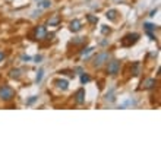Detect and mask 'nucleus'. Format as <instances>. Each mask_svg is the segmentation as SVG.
<instances>
[{"instance_id":"nucleus-10","label":"nucleus","mask_w":161,"mask_h":161,"mask_svg":"<svg viewBox=\"0 0 161 161\" xmlns=\"http://www.w3.org/2000/svg\"><path fill=\"white\" fill-rule=\"evenodd\" d=\"M132 75L133 76H139L141 75V63L139 62H135L132 65Z\"/></svg>"},{"instance_id":"nucleus-30","label":"nucleus","mask_w":161,"mask_h":161,"mask_svg":"<svg viewBox=\"0 0 161 161\" xmlns=\"http://www.w3.org/2000/svg\"><path fill=\"white\" fill-rule=\"evenodd\" d=\"M40 60H41V56H37V57H35V62H37V63H38Z\"/></svg>"},{"instance_id":"nucleus-3","label":"nucleus","mask_w":161,"mask_h":161,"mask_svg":"<svg viewBox=\"0 0 161 161\" xmlns=\"http://www.w3.org/2000/svg\"><path fill=\"white\" fill-rule=\"evenodd\" d=\"M108 56L110 54L107 53V51H104V53H100L97 54L95 57H94V62H92V65H94V68H101L106 62L108 60Z\"/></svg>"},{"instance_id":"nucleus-5","label":"nucleus","mask_w":161,"mask_h":161,"mask_svg":"<svg viewBox=\"0 0 161 161\" xmlns=\"http://www.w3.org/2000/svg\"><path fill=\"white\" fill-rule=\"evenodd\" d=\"M47 35V28H46V25H38L34 28V38L38 40V41H41V40H44Z\"/></svg>"},{"instance_id":"nucleus-20","label":"nucleus","mask_w":161,"mask_h":161,"mask_svg":"<svg viewBox=\"0 0 161 161\" xmlns=\"http://www.w3.org/2000/svg\"><path fill=\"white\" fill-rule=\"evenodd\" d=\"M43 75H44V71H43V69H41V71H38V75H37V82H41Z\"/></svg>"},{"instance_id":"nucleus-1","label":"nucleus","mask_w":161,"mask_h":161,"mask_svg":"<svg viewBox=\"0 0 161 161\" xmlns=\"http://www.w3.org/2000/svg\"><path fill=\"white\" fill-rule=\"evenodd\" d=\"M15 98V91L12 87H9V85H3V87H0V100H3V101H10V100H13Z\"/></svg>"},{"instance_id":"nucleus-27","label":"nucleus","mask_w":161,"mask_h":161,"mask_svg":"<svg viewBox=\"0 0 161 161\" xmlns=\"http://www.w3.org/2000/svg\"><path fill=\"white\" fill-rule=\"evenodd\" d=\"M148 35H149V38H151V40H155V38H154V34H152V32H148Z\"/></svg>"},{"instance_id":"nucleus-4","label":"nucleus","mask_w":161,"mask_h":161,"mask_svg":"<svg viewBox=\"0 0 161 161\" xmlns=\"http://www.w3.org/2000/svg\"><path fill=\"white\" fill-rule=\"evenodd\" d=\"M119 71H120V62H119V60H111V62H108V65H107L108 75L114 76V75L119 73Z\"/></svg>"},{"instance_id":"nucleus-18","label":"nucleus","mask_w":161,"mask_h":161,"mask_svg":"<svg viewBox=\"0 0 161 161\" xmlns=\"http://www.w3.org/2000/svg\"><path fill=\"white\" fill-rule=\"evenodd\" d=\"M72 43H73V44H82V43H85V38H84V37H76Z\"/></svg>"},{"instance_id":"nucleus-23","label":"nucleus","mask_w":161,"mask_h":161,"mask_svg":"<svg viewBox=\"0 0 161 161\" xmlns=\"http://www.w3.org/2000/svg\"><path fill=\"white\" fill-rule=\"evenodd\" d=\"M59 73H60V75H71V76H73V72L72 71H60Z\"/></svg>"},{"instance_id":"nucleus-15","label":"nucleus","mask_w":161,"mask_h":161,"mask_svg":"<svg viewBox=\"0 0 161 161\" xmlns=\"http://www.w3.org/2000/svg\"><path fill=\"white\" fill-rule=\"evenodd\" d=\"M60 22V16L59 15H54L51 19H49V25H57Z\"/></svg>"},{"instance_id":"nucleus-16","label":"nucleus","mask_w":161,"mask_h":161,"mask_svg":"<svg viewBox=\"0 0 161 161\" xmlns=\"http://www.w3.org/2000/svg\"><path fill=\"white\" fill-rule=\"evenodd\" d=\"M91 81V78H90V75H87V73H81V82L85 85V84H88Z\"/></svg>"},{"instance_id":"nucleus-9","label":"nucleus","mask_w":161,"mask_h":161,"mask_svg":"<svg viewBox=\"0 0 161 161\" xmlns=\"http://www.w3.org/2000/svg\"><path fill=\"white\" fill-rule=\"evenodd\" d=\"M82 29V24H81V21H78V19H73L71 22V31L72 32H79Z\"/></svg>"},{"instance_id":"nucleus-2","label":"nucleus","mask_w":161,"mask_h":161,"mask_svg":"<svg viewBox=\"0 0 161 161\" xmlns=\"http://www.w3.org/2000/svg\"><path fill=\"white\" fill-rule=\"evenodd\" d=\"M138 40H139V34H136V32L127 34L126 37L122 38V46H123V47H130V46H133Z\"/></svg>"},{"instance_id":"nucleus-17","label":"nucleus","mask_w":161,"mask_h":161,"mask_svg":"<svg viewBox=\"0 0 161 161\" xmlns=\"http://www.w3.org/2000/svg\"><path fill=\"white\" fill-rule=\"evenodd\" d=\"M87 19H88L90 24H97V22H98V18L94 16V15H87Z\"/></svg>"},{"instance_id":"nucleus-29","label":"nucleus","mask_w":161,"mask_h":161,"mask_svg":"<svg viewBox=\"0 0 161 161\" xmlns=\"http://www.w3.org/2000/svg\"><path fill=\"white\" fill-rule=\"evenodd\" d=\"M75 72H78V73H82V69H81V68H76V69H75Z\"/></svg>"},{"instance_id":"nucleus-13","label":"nucleus","mask_w":161,"mask_h":161,"mask_svg":"<svg viewBox=\"0 0 161 161\" xmlns=\"http://www.w3.org/2000/svg\"><path fill=\"white\" fill-rule=\"evenodd\" d=\"M143 28H145L148 32H152V31L157 29V25H154V24H143Z\"/></svg>"},{"instance_id":"nucleus-28","label":"nucleus","mask_w":161,"mask_h":161,"mask_svg":"<svg viewBox=\"0 0 161 161\" xmlns=\"http://www.w3.org/2000/svg\"><path fill=\"white\" fill-rule=\"evenodd\" d=\"M155 13H157V9H155V10H152V12H151V15H149V16H155Z\"/></svg>"},{"instance_id":"nucleus-22","label":"nucleus","mask_w":161,"mask_h":161,"mask_svg":"<svg viewBox=\"0 0 161 161\" xmlns=\"http://www.w3.org/2000/svg\"><path fill=\"white\" fill-rule=\"evenodd\" d=\"M101 32H103V34H108V32H110V28H108V26H106V25H103V28H101Z\"/></svg>"},{"instance_id":"nucleus-21","label":"nucleus","mask_w":161,"mask_h":161,"mask_svg":"<svg viewBox=\"0 0 161 161\" xmlns=\"http://www.w3.org/2000/svg\"><path fill=\"white\" fill-rule=\"evenodd\" d=\"M106 100H107V101H114V97H113V91H111L110 94H107V95H106Z\"/></svg>"},{"instance_id":"nucleus-6","label":"nucleus","mask_w":161,"mask_h":161,"mask_svg":"<svg viewBox=\"0 0 161 161\" xmlns=\"http://www.w3.org/2000/svg\"><path fill=\"white\" fill-rule=\"evenodd\" d=\"M75 100H76L78 104H84V103H85V90H84V88H81V90L76 91Z\"/></svg>"},{"instance_id":"nucleus-24","label":"nucleus","mask_w":161,"mask_h":161,"mask_svg":"<svg viewBox=\"0 0 161 161\" xmlns=\"http://www.w3.org/2000/svg\"><path fill=\"white\" fill-rule=\"evenodd\" d=\"M34 101H37V97H32V98H29V100H28V104H32Z\"/></svg>"},{"instance_id":"nucleus-26","label":"nucleus","mask_w":161,"mask_h":161,"mask_svg":"<svg viewBox=\"0 0 161 161\" xmlns=\"http://www.w3.org/2000/svg\"><path fill=\"white\" fill-rule=\"evenodd\" d=\"M22 60H26L28 62V60H31V57L29 56H22Z\"/></svg>"},{"instance_id":"nucleus-14","label":"nucleus","mask_w":161,"mask_h":161,"mask_svg":"<svg viewBox=\"0 0 161 161\" xmlns=\"http://www.w3.org/2000/svg\"><path fill=\"white\" fill-rule=\"evenodd\" d=\"M10 78L19 79V78H21V71H19V69H12V71H10Z\"/></svg>"},{"instance_id":"nucleus-19","label":"nucleus","mask_w":161,"mask_h":161,"mask_svg":"<svg viewBox=\"0 0 161 161\" xmlns=\"http://www.w3.org/2000/svg\"><path fill=\"white\" fill-rule=\"evenodd\" d=\"M94 49L92 47H88V49H84V50H81V56H85V54H88V53H91Z\"/></svg>"},{"instance_id":"nucleus-7","label":"nucleus","mask_w":161,"mask_h":161,"mask_svg":"<svg viewBox=\"0 0 161 161\" xmlns=\"http://www.w3.org/2000/svg\"><path fill=\"white\" fill-rule=\"evenodd\" d=\"M54 85L62 91H66L69 88V82H68L66 79H56V81H54Z\"/></svg>"},{"instance_id":"nucleus-8","label":"nucleus","mask_w":161,"mask_h":161,"mask_svg":"<svg viewBox=\"0 0 161 161\" xmlns=\"http://www.w3.org/2000/svg\"><path fill=\"white\" fill-rule=\"evenodd\" d=\"M155 85H157V81H155L154 78H148V79H145L142 82L143 90H151V88H154Z\"/></svg>"},{"instance_id":"nucleus-25","label":"nucleus","mask_w":161,"mask_h":161,"mask_svg":"<svg viewBox=\"0 0 161 161\" xmlns=\"http://www.w3.org/2000/svg\"><path fill=\"white\" fill-rule=\"evenodd\" d=\"M4 56H6V54L3 53V51H0V62H3V59H4Z\"/></svg>"},{"instance_id":"nucleus-12","label":"nucleus","mask_w":161,"mask_h":161,"mask_svg":"<svg viewBox=\"0 0 161 161\" xmlns=\"http://www.w3.org/2000/svg\"><path fill=\"white\" fill-rule=\"evenodd\" d=\"M50 6H51V1L50 0H43V1L38 3V7H41V9H49Z\"/></svg>"},{"instance_id":"nucleus-11","label":"nucleus","mask_w":161,"mask_h":161,"mask_svg":"<svg viewBox=\"0 0 161 161\" xmlns=\"http://www.w3.org/2000/svg\"><path fill=\"white\" fill-rule=\"evenodd\" d=\"M106 16H107L110 21H116V19H117V10H116V9H110L107 13H106Z\"/></svg>"}]
</instances>
